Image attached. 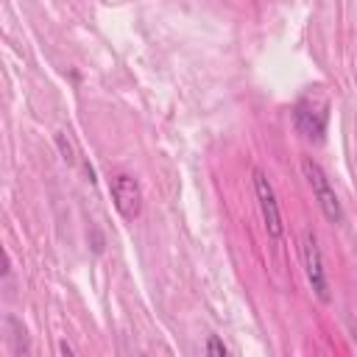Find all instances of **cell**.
<instances>
[{
    "mask_svg": "<svg viewBox=\"0 0 357 357\" xmlns=\"http://www.w3.org/2000/svg\"><path fill=\"white\" fill-rule=\"evenodd\" d=\"M301 254H304V273L310 287L315 290V296L321 301H329V282H326V271H324V259H321V248L312 231H304L301 240Z\"/></svg>",
    "mask_w": 357,
    "mask_h": 357,
    "instance_id": "3957f363",
    "label": "cell"
},
{
    "mask_svg": "<svg viewBox=\"0 0 357 357\" xmlns=\"http://www.w3.org/2000/svg\"><path fill=\"white\" fill-rule=\"evenodd\" d=\"M326 117H329V106L324 98L318 95H307L296 103V112H293V120H296V128L310 137V139H321L324 128H326Z\"/></svg>",
    "mask_w": 357,
    "mask_h": 357,
    "instance_id": "7a4b0ae2",
    "label": "cell"
},
{
    "mask_svg": "<svg viewBox=\"0 0 357 357\" xmlns=\"http://www.w3.org/2000/svg\"><path fill=\"white\" fill-rule=\"evenodd\" d=\"M206 357H229V351H226V346H223V340L218 335H209V340H206Z\"/></svg>",
    "mask_w": 357,
    "mask_h": 357,
    "instance_id": "ba28073f",
    "label": "cell"
},
{
    "mask_svg": "<svg viewBox=\"0 0 357 357\" xmlns=\"http://www.w3.org/2000/svg\"><path fill=\"white\" fill-rule=\"evenodd\" d=\"M56 145H59V151H61V159L67 162V165H75V151H73V145H70V139L59 131L56 134Z\"/></svg>",
    "mask_w": 357,
    "mask_h": 357,
    "instance_id": "52a82bcc",
    "label": "cell"
},
{
    "mask_svg": "<svg viewBox=\"0 0 357 357\" xmlns=\"http://www.w3.org/2000/svg\"><path fill=\"white\" fill-rule=\"evenodd\" d=\"M6 329H8V349H11V354L14 357H28L31 340H28V332H25L22 321L14 318V315H6Z\"/></svg>",
    "mask_w": 357,
    "mask_h": 357,
    "instance_id": "8992f818",
    "label": "cell"
},
{
    "mask_svg": "<svg viewBox=\"0 0 357 357\" xmlns=\"http://www.w3.org/2000/svg\"><path fill=\"white\" fill-rule=\"evenodd\" d=\"M109 192H112V201H114V209L126 218V220H134L142 209V190L137 184V178L126 176V173H117L112 181H109Z\"/></svg>",
    "mask_w": 357,
    "mask_h": 357,
    "instance_id": "277c9868",
    "label": "cell"
},
{
    "mask_svg": "<svg viewBox=\"0 0 357 357\" xmlns=\"http://www.w3.org/2000/svg\"><path fill=\"white\" fill-rule=\"evenodd\" d=\"M301 173H304V178L310 181V187H312V195H315V201H318L321 212L326 215V220H332V223H340V220H343V209H340V201H337V195H335V187L329 184V178H326L324 167H321L315 159L304 156V159H301Z\"/></svg>",
    "mask_w": 357,
    "mask_h": 357,
    "instance_id": "6da1fadb",
    "label": "cell"
},
{
    "mask_svg": "<svg viewBox=\"0 0 357 357\" xmlns=\"http://www.w3.org/2000/svg\"><path fill=\"white\" fill-rule=\"evenodd\" d=\"M59 349H61V357H75V351H73V349H70L67 343H61Z\"/></svg>",
    "mask_w": 357,
    "mask_h": 357,
    "instance_id": "9c48e42d",
    "label": "cell"
},
{
    "mask_svg": "<svg viewBox=\"0 0 357 357\" xmlns=\"http://www.w3.org/2000/svg\"><path fill=\"white\" fill-rule=\"evenodd\" d=\"M254 192H257V201H259V212H262V220H265V229L273 240L282 237V215H279V204H276V195H273V187L271 181L265 178L262 170H254Z\"/></svg>",
    "mask_w": 357,
    "mask_h": 357,
    "instance_id": "5b68a950",
    "label": "cell"
}]
</instances>
